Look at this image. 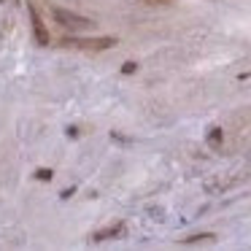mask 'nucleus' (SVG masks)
<instances>
[{
  "instance_id": "39448f33",
  "label": "nucleus",
  "mask_w": 251,
  "mask_h": 251,
  "mask_svg": "<svg viewBox=\"0 0 251 251\" xmlns=\"http://www.w3.org/2000/svg\"><path fill=\"white\" fill-rule=\"evenodd\" d=\"M216 235L211 232H202V235H192V238H184V243H200V240H213Z\"/></svg>"
},
{
  "instance_id": "20e7f679",
  "label": "nucleus",
  "mask_w": 251,
  "mask_h": 251,
  "mask_svg": "<svg viewBox=\"0 0 251 251\" xmlns=\"http://www.w3.org/2000/svg\"><path fill=\"white\" fill-rule=\"evenodd\" d=\"M122 232H125V224L116 222V224H111V227H105V229H98V232L92 235V240H111V238H119Z\"/></svg>"
},
{
  "instance_id": "f03ea898",
  "label": "nucleus",
  "mask_w": 251,
  "mask_h": 251,
  "mask_svg": "<svg viewBox=\"0 0 251 251\" xmlns=\"http://www.w3.org/2000/svg\"><path fill=\"white\" fill-rule=\"evenodd\" d=\"M60 46H65V49H84V51H103V49L116 46V41L114 38H62Z\"/></svg>"
},
{
  "instance_id": "9d476101",
  "label": "nucleus",
  "mask_w": 251,
  "mask_h": 251,
  "mask_svg": "<svg viewBox=\"0 0 251 251\" xmlns=\"http://www.w3.org/2000/svg\"><path fill=\"white\" fill-rule=\"evenodd\" d=\"M0 3H3V0H0Z\"/></svg>"
},
{
  "instance_id": "1a4fd4ad",
  "label": "nucleus",
  "mask_w": 251,
  "mask_h": 251,
  "mask_svg": "<svg viewBox=\"0 0 251 251\" xmlns=\"http://www.w3.org/2000/svg\"><path fill=\"white\" fill-rule=\"evenodd\" d=\"M132 71H135V62H127V65L122 68V73H132Z\"/></svg>"
},
{
  "instance_id": "423d86ee",
  "label": "nucleus",
  "mask_w": 251,
  "mask_h": 251,
  "mask_svg": "<svg viewBox=\"0 0 251 251\" xmlns=\"http://www.w3.org/2000/svg\"><path fill=\"white\" fill-rule=\"evenodd\" d=\"M208 141H211V143H219V141H222V130H219V127H213L211 135H208Z\"/></svg>"
},
{
  "instance_id": "0eeeda50",
  "label": "nucleus",
  "mask_w": 251,
  "mask_h": 251,
  "mask_svg": "<svg viewBox=\"0 0 251 251\" xmlns=\"http://www.w3.org/2000/svg\"><path fill=\"white\" fill-rule=\"evenodd\" d=\"M143 3H146V6H168L170 0H143Z\"/></svg>"
},
{
  "instance_id": "7ed1b4c3",
  "label": "nucleus",
  "mask_w": 251,
  "mask_h": 251,
  "mask_svg": "<svg viewBox=\"0 0 251 251\" xmlns=\"http://www.w3.org/2000/svg\"><path fill=\"white\" fill-rule=\"evenodd\" d=\"M30 22H33L35 41H38L41 46H49V30H46V25L41 22V17H38V8H35V6H30Z\"/></svg>"
},
{
  "instance_id": "6e6552de",
  "label": "nucleus",
  "mask_w": 251,
  "mask_h": 251,
  "mask_svg": "<svg viewBox=\"0 0 251 251\" xmlns=\"http://www.w3.org/2000/svg\"><path fill=\"white\" fill-rule=\"evenodd\" d=\"M35 176H38V178H44V181H49L51 178V170H38Z\"/></svg>"
},
{
  "instance_id": "f257e3e1",
  "label": "nucleus",
  "mask_w": 251,
  "mask_h": 251,
  "mask_svg": "<svg viewBox=\"0 0 251 251\" xmlns=\"http://www.w3.org/2000/svg\"><path fill=\"white\" fill-rule=\"evenodd\" d=\"M51 17H54V22L60 25V30H65V33H87V30L95 27L92 19L81 17V14H73V11H68V8H51Z\"/></svg>"
}]
</instances>
